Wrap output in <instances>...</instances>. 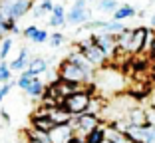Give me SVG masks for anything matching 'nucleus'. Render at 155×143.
Here are the masks:
<instances>
[{
	"instance_id": "39448f33",
	"label": "nucleus",
	"mask_w": 155,
	"mask_h": 143,
	"mask_svg": "<svg viewBox=\"0 0 155 143\" xmlns=\"http://www.w3.org/2000/svg\"><path fill=\"white\" fill-rule=\"evenodd\" d=\"M91 40L97 48L101 50V54L111 60L115 54H117V46H115V34H107V32H94L91 34Z\"/></svg>"
},
{
	"instance_id": "f704fd0d",
	"label": "nucleus",
	"mask_w": 155,
	"mask_h": 143,
	"mask_svg": "<svg viewBox=\"0 0 155 143\" xmlns=\"http://www.w3.org/2000/svg\"><path fill=\"white\" fill-rule=\"evenodd\" d=\"M42 16H44V12H42L40 8H36V10H34V18H42Z\"/></svg>"
},
{
	"instance_id": "c85d7f7f",
	"label": "nucleus",
	"mask_w": 155,
	"mask_h": 143,
	"mask_svg": "<svg viewBox=\"0 0 155 143\" xmlns=\"http://www.w3.org/2000/svg\"><path fill=\"white\" fill-rule=\"evenodd\" d=\"M153 38H155V32L147 28V32H145V40H143V48H141V52H147V54H149V50H151V44H153Z\"/></svg>"
},
{
	"instance_id": "f03ea898",
	"label": "nucleus",
	"mask_w": 155,
	"mask_h": 143,
	"mask_svg": "<svg viewBox=\"0 0 155 143\" xmlns=\"http://www.w3.org/2000/svg\"><path fill=\"white\" fill-rule=\"evenodd\" d=\"M90 93L86 89L82 92H76V93H70L68 97H64V102L60 103V106H64V109L68 111L70 115H78V113H84L87 109V103H90Z\"/></svg>"
},
{
	"instance_id": "f3484780",
	"label": "nucleus",
	"mask_w": 155,
	"mask_h": 143,
	"mask_svg": "<svg viewBox=\"0 0 155 143\" xmlns=\"http://www.w3.org/2000/svg\"><path fill=\"white\" fill-rule=\"evenodd\" d=\"M104 141V123H97L91 131L84 135V143H101Z\"/></svg>"
},
{
	"instance_id": "473e14b6",
	"label": "nucleus",
	"mask_w": 155,
	"mask_h": 143,
	"mask_svg": "<svg viewBox=\"0 0 155 143\" xmlns=\"http://www.w3.org/2000/svg\"><path fill=\"white\" fill-rule=\"evenodd\" d=\"M36 30H38V26H34V24H32V26H26V28H24V32H22V36L28 38V40H32V36H34Z\"/></svg>"
},
{
	"instance_id": "412c9836",
	"label": "nucleus",
	"mask_w": 155,
	"mask_h": 143,
	"mask_svg": "<svg viewBox=\"0 0 155 143\" xmlns=\"http://www.w3.org/2000/svg\"><path fill=\"white\" fill-rule=\"evenodd\" d=\"M32 127H36L40 131H50L54 127V123L48 117H32Z\"/></svg>"
},
{
	"instance_id": "aec40b11",
	"label": "nucleus",
	"mask_w": 155,
	"mask_h": 143,
	"mask_svg": "<svg viewBox=\"0 0 155 143\" xmlns=\"http://www.w3.org/2000/svg\"><path fill=\"white\" fill-rule=\"evenodd\" d=\"M123 28H125V24H123V22H117V20H105V26H104V30H100V32L117 34V32H121Z\"/></svg>"
},
{
	"instance_id": "f257e3e1",
	"label": "nucleus",
	"mask_w": 155,
	"mask_h": 143,
	"mask_svg": "<svg viewBox=\"0 0 155 143\" xmlns=\"http://www.w3.org/2000/svg\"><path fill=\"white\" fill-rule=\"evenodd\" d=\"M76 48L80 52H82L84 56H86L87 60H90V64L94 66L96 70H100V68H104L105 64H107V58H105L104 54H101V50L94 44V40H91V36L90 38H86V40H80L76 44Z\"/></svg>"
},
{
	"instance_id": "c756f323",
	"label": "nucleus",
	"mask_w": 155,
	"mask_h": 143,
	"mask_svg": "<svg viewBox=\"0 0 155 143\" xmlns=\"http://www.w3.org/2000/svg\"><path fill=\"white\" fill-rule=\"evenodd\" d=\"M143 131H145L147 143H155V125H151V123H145V125H143Z\"/></svg>"
},
{
	"instance_id": "58836bf2",
	"label": "nucleus",
	"mask_w": 155,
	"mask_h": 143,
	"mask_svg": "<svg viewBox=\"0 0 155 143\" xmlns=\"http://www.w3.org/2000/svg\"><path fill=\"white\" fill-rule=\"evenodd\" d=\"M0 102H2V97H0Z\"/></svg>"
},
{
	"instance_id": "c9c22d12",
	"label": "nucleus",
	"mask_w": 155,
	"mask_h": 143,
	"mask_svg": "<svg viewBox=\"0 0 155 143\" xmlns=\"http://www.w3.org/2000/svg\"><path fill=\"white\" fill-rule=\"evenodd\" d=\"M151 58H155V38H153V44H151V50H149Z\"/></svg>"
},
{
	"instance_id": "0eeeda50",
	"label": "nucleus",
	"mask_w": 155,
	"mask_h": 143,
	"mask_svg": "<svg viewBox=\"0 0 155 143\" xmlns=\"http://www.w3.org/2000/svg\"><path fill=\"white\" fill-rule=\"evenodd\" d=\"M50 143H68L70 137L74 135V127L70 123H60V125H54L50 131Z\"/></svg>"
},
{
	"instance_id": "f8f14e48",
	"label": "nucleus",
	"mask_w": 155,
	"mask_h": 143,
	"mask_svg": "<svg viewBox=\"0 0 155 143\" xmlns=\"http://www.w3.org/2000/svg\"><path fill=\"white\" fill-rule=\"evenodd\" d=\"M104 139H107L110 143H133L125 133H119L110 125H104Z\"/></svg>"
},
{
	"instance_id": "2f4dec72",
	"label": "nucleus",
	"mask_w": 155,
	"mask_h": 143,
	"mask_svg": "<svg viewBox=\"0 0 155 143\" xmlns=\"http://www.w3.org/2000/svg\"><path fill=\"white\" fill-rule=\"evenodd\" d=\"M38 8H40L44 14H48V12H52V8H54V2H52V0H42L40 4H38Z\"/></svg>"
},
{
	"instance_id": "2eb2a0df",
	"label": "nucleus",
	"mask_w": 155,
	"mask_h": 143,
	"mask_svg": "<svg viewBox=\"0 0 155 143\" xmlns=\"http://www.w3.org/2000/svg\"><path fill=\"white\" fill-rule=\"evenodd\" d=\"M135 16V8L131 4H123V6H117L114 10V18L111 20H117V22H123V20H129Z\"/></svg>"
},
{
	"instance_id": "bb28decb",
	"label": "nucleus",
	"mask_w": 155,
	"mask_h": 143,
	"mask_svg": "<svg viewBox=\"0 0 155 143\" xmlns=\"http://www.w3.org/2000/svg\"><path fill=\"white\" fill-rule=\"evenodd\" d=\"M48 38H50V34L46 32V30H42V28H38L32 36V42L34 44H44V42H48Z\"/></svg>"
},
{
	"instance_id": "a878e982",
	"label": "nucleus",
	"mask_w": 155,
	"mask_h": 143,
	"mask_svg": "<svg viewBox=\"0 0 155 143\" xmlns=\"http://www.w3.org/2000/svg\"><path fill=\"white\" fill-rule=\"evenodd\" d=\"M30 83H32V76H30V74L26 72V70H24V72H22V76H20V80L16 82V86H18L20 89H24V92H26Z\"/></svg>"
},
{
	"instance_id": "6ab92c4d",
	"label": "nucleus",
	"mask_w": 155,
	"mask_h": 143,
	"mask_svg": "<svg viewBox=\"0 0 155 143\" xmlns=\"http://www.w3.org/2000/svg\"><path fill=\"white\" fill-rule=\"evenodd\" d=\"M44 82H42L40 78H32V83L28 86V89H26V93L30 97H40L42 96V92H44Z\"/></svg>"
},
{
	"instance_id": "1a4fd4ad",
	"label": "nucleus",
	"mask_w": 155,
	"mask_h": 143,
	"mask_svg": "<svg viewBox=\"0 0 155 143\" xmlns=\"http://www.w3.org/2000/svg\"><path fill=\"white\" fill-rule=\"evenodd\" d=\"M145 32L147 28L145 26H139L133 30L131 34V40H129V46H127V54H141V48H143V40H145Z\"/></svg>"
},
{
	"instance_id": "e433bc0d",
	"label": "nucleus",
	"mask_w": 155,
	"mask_h": 143,
	"mask_svg": "<svg viewBox=\"0 0 155 143\" xmlns=\"http://www.w3.org/2000/svg\"><path fill=\"white\" fill-rule=\"evenodd\" d=\"M149 22H151V26H153V28H155V12H153V14H151V18H149Z\"/></svg>"
},
{
	"instance_id": "72a5a7b5",
	"label": "nucleus",
	"mask_w": 155,
	"mask_h": 143,
	"mask_svg": "<svg viewBox=\"0 0 155 143\" xmlns=\"http://www.w3.org/2000/svg\"><path fill=\"white\" fill-rule=\"evenodd\" d=\"M145 115H147V123L155 125V107H151V109H145Z\"/></svg>"
},
{
	"instance_id": "9b49d317",
	"label": "nucleus",
	"mask_w": 155,
	"mask_h": 143,
	"mask_svg": "<svg viewBox=\"0 0 155 143\" xmlns=\"http://www.w3.org/2000/svg\"><path fill=\"white\" fill-rule=\"evenodd\" d=\"M125 119H127L129 125H145L147 123L145 109H141V107H129L127 113H125Z\"/></svg>"
},
{
	"instance_id": "393cba45",
	"label": "nucleus",
	"mask_w": 155,
	"mask_h": 143,
	"mask_svg": "<svg viewBox=\"0 0 155 143\" xmlns=\"http://www.w3.org/2000/svg\"><path fill=\"white\" fill-rule=\"evenodd\" d=\"M12 50V38H2V48H0V62H4Z\"/></svg>"
},
{
	"instance_id": "423d86ee",
	"label": "nucleus",
	"mask_w": 155,
	"mask_h": 143,
	"mask_svg": "<svg viewBox=\"0 0 155 143\" xmlns=\"http://www.w3.org/2000/svg\"><path fill=\"white\" fill-rule=\"evenodd\" d=\"M66 60L72 62L74 66H78V68H80V70L84 72V74L87 76V80H91L94 76H96V68H94V66L90 64V60H87V58H86V56H84L80 50H78V48H74V50L70 52L68 56H66Z\"/></svg>"
},
{
	"instance_id": "7ed1b4c3",
	"label": "nucleus",
	"mask_w": 155,
	"mask_h": 143,
	"mask_svg": "<svg viewBox=\"0 0 155 143\" xmlns=\"http://www.w3.org/2000/svg\"><path fill=\"white\" fill-rule=\"evenodd\" d=\"M58 80H64V82H72V83H87L90 80H87V76L84 74L82 70L78 68V66H74L72 62L68 60H62L58 66Z\"/></svg>"
},
{
	"instance_id": "5701e85b",
	"label": "nucleus",
	"mask_w": 155,
	"mask_h": 143,
	"mask_svg": "<svg viewBox=\"0 0 155 143\" xmlns=\"http://www.w3.org/2000/svg\"><path fill=\"white\" fill-rule=\"evenodd\" d=\"M110 127H114L115 131H119V133H125L127 131V127H129V123H127V119L125 117H119V119H114V121H110Z\"/></svg>"
},
{
	"instance_id": "4be33fe9",
	"label": "nucleus",
	"mask_w": 155,
	"mask_h": 143,
	"mask_svg": "<svg viewBox=\"0 0 155 143\" xmlns=\"http://www.w3.org/2000/svg\"><path fill=\"white\" fill-rule=\"evenodd\" d=\"M101 107H104V102H101L100 97H90V103H87V113H91V115H97L100 117L101 113Z\"/></svg>"
},
{
	"instance_id": "dca6fc26",
	"label": "nucleus",
	"mask_w": 155,
	"mask_h": 143,
	"mask_svg": "<svg viewBox=\"0 0 155 143\" xmlns=\"http://www.w3.org/2000/svg\"><path fill=\"white\" fill-rule=\"evenodd\" d=\"M131 34H133L131 28H123L121 32L115 34V46H117V52H121V50L125 52V50H127L129 40H131Z\"/></svg>"
},
{
	"instance_id": "9d476101",
	"label": "nucleus",
	"mask_w": 155,
	"mask_h": 143,
	"mask_svg": "<svg viewBox=\"0 0 155 143\" xmlns=\"http://www.w3.org/2000/svg\"><path fill=\"white\" fill-rule=\"evenodd\" d=\"M46 117H48L54 125L70 123V121H72V115L64 109V106H52V107H48V115H46Z\"/></svg>"
},
{
	"instance_id": "a211bd4d",
	"label": "nucleus",
	"mask_w": 155,
	"mask_h": 143,
	"mask_svg": "<svg viewBox=\"0 0 155 143\" xmlns=\"http://www.w3.org/2000/svg\"><path fill=\"white\" fill-rule=\"evenodd\" d=\"M26 135H28V141L50 143V135H48V131H40V129H36V127H32V129H26Z\"/></svg>"
},
{
	"instance_id": "4c0bfd02",
	"label": "nucleus",
	"mask_w": 155,
	"mask_h": 143,
	"mask_svg": "<svg viewBox=\"0 0 155 143\" xmlns=\"http://www.w3.org/2000/svg\"><path fill=\"white\" fill-rule=\"evenodd\" d=\"M4 34H6V32H4V30H2V26H0V40L4 38Z\"/></svg>"
},
{
	"instance_id": "7c9ffc66",
	"label": "nucleus",
	"mask_w": 155,
	"mask_h": 143,
	"mask_svg": "<svg viewBox=\"0 0 155 143\" xmlns=\"http://www.w3.org/2000/svg\"><path fill=\"white\" fill-rule=\"evenodd\" d=\"M50 44H52V48H58L62 42H64V34H60V32H56V34H50Z\"/></svg>"
},
{
	"instance_id": "b1692460",
	"label": "nucleus",
	"mask_w": 155,
	"mask_h": 143,
	"mask_svg": "<svg viewBox=\"0 0 155 143\" xmlns=\"http://www.w3.org/2000/svg\"><path fill=\"white\" fill-rule=\"evenodd\" d=\"M117 6H119L117 0H100V2H97V8H100L101 12H114Z\"/></svg>"
},
{
	"instance_id": "6e6552de",
	"label": "nucleus",
	"mask_w": 155,
	"mask_h": 143,
	"mask_svg": "<svg viewBox=\"0 0 155 143\" xmlns=\"http://www.w3.org/2000/svg\"><path fill=\"white\" fill-rule=\"evenodd\" d=\"M87 20H90L87 8H76V6H72V10L66 12V24H70V26H84Z\"/></svg>"
},
{
	"instance_id": "20e7f679",
	"label": "nucleus",
	"mask_w": 155,
	"mask_h": 143,
	"mask_svg": "<svg viewBox=\"0 0 155 143\" xmlns=\"http://www.w3.org/2000/svg\"><path fill=\"white\" fill-rule=\"evenodd\" d=\"M97 123H101L100 117H97V115H91V113H87V111L74 115V117H72V121H70V125L74 127V133L80 135V137H84L87 131H91Z\"/></svg>"
},
{
	"instance_id": "4468645a",
	"label": "nucleus",
	"mask_w": 155,
	"mask_h": 143,
	"mask_svg": "<svg viewBox=\"0 0 155 143\" xmlns=\"http://www.w3.org/2000/svg\"><path fill=\"white\" fill-rule=\"evenodd\" d=\"M28 62H30V60H28V48H22L20 54H18V58L10 62L8 68H10V72H24L26 66H28Z\"/></svg>"
},
{
	"instance_id": "cd10ccee",
	"label": "nucleus",
	"mask_w": 155,
	"mask_h": 143,
	"mask_svg": "<svg viewBox=\"0 0 155 143\" xmlns=\"http://www.w3.org/2000/svg\"><path fill=\"white\" fill-rule=\"evenodd\" d=\"M10 78H12V72H10L8 64H6V62H0V83L10 82Z\"/></svg>"
},
{
	"instance_id": "ddd939ff",
	"label": "nucleus",
	"mask_w": 155,
	"mask_h": 143,
	"mask_svg": "<svg viewBox=\"0 0 155 143\" xmlns=\"http://www.w3.org/2000/svg\"><path fill=\"white\" fill-rule=\"evenodd\" d=\"M46 70H48V60H42V58H36V60H30L26 66V72L32 78H38L40 74H46Z\"/></svg>"
}]
</instances>
